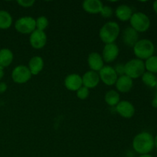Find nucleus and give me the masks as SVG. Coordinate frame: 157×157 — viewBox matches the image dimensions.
<instances>
[{
    "label": "nucleus",
    "instance_id": "30",
    "mask_svg": "<svg viewBox=\"0 0 157 157\" xmlns=\"http://www.w3.org/2000/svg\"><path fill=\"white\" fill-rule=\"evenodd\" d=\"M7 84L5 82H0V94H3L7 90Z\"/></svg>",
    "mask_w": 157,
    "mask_h": 157
},
{
    "label": "nucleus",
    "instance_id": "21",
    "mask_svg": "<svg viewBox=\"0 0 157 157\" xmlns=\"http://www.w3.org/2000/svg\"><path fill=\"white\" fill-rule=\"evenodd\" d=\"M104 101L110 107H116L121 101V96L116 90H110L106 92L104 95Z\"/></svg>",
    "mask_w": 157,
    "mask_h": 157
},
{
    "label": "nucleus",
    "instance_id": "9",
    "mask_svg": "<svg viewBox=\"0 0 157 157\" xmlns=\"http://www.w3.org/2000/svg\"><path fill=\"white\" fill-rule=\"evenodd\" d=\"M48 41L47 35L43 31L35 29L29 36V43L33 48L36 50L43 48L46 45Z\"/></svg>",
    "mask_w": 157,
    "mask_h": 157
},
{
    "label": "nucleus",
    "instance_id": "1",
    "mask_svg": "<svg viewBox=\"0 0 157 157\" xmlns=\"http://www.w3.org/2000/svg\"><path fill=\"white\" fill-rule=\"evenodd\" d=\"M132 146L138 154H150L154 149V137L148 132H141L134 136Z\"/></svg>",
    "mask_w": 157,
    "mask_h": 157
},
{
    "label": "nucleus",
    "instance_id": "36",
    "mask_svg": "<svg viewBox=\"0 0 157 157\" xmlns=\"http://www.w3.org/2000/svg\"><path fill=\"white\" fill-rule=\"evenodd\" d=\"M156 89H157V81H156Z\"/></svg>",
    "mask_w": 157,
    "mask_h": 157
},
{
    "label": "nucleus",
    "instance_id": "18",
    "mask_svg": "<svg viewBox=\"0 0 157 157\" xmlns=\"http://www.w3.org/2000/svg\"><path fill=\"white\" fill-rule=\"evenodd\" d=\"M133 14V12L131 8L126 4L120 5L115 10V15L121 21H130Z\"/></svg>",
    "mask_w": 157,
    "mask_h": 157
},
{
    "label": "nucleus",
    "instance_id": "26",
    "mask_svg": "<svg viewBox=\"0 0 157 157\" xmlns=\"http://www.w3.org/2000/svg\"><path fill=\"white\" fill-rule=\"evenodd\" d=\"M76 95L80 100H86L90 95V90L87 87L82 86L81 88L77 90Z\"/></svg>",
    "mask_w": 157,
    "mask_h": 157
},
{
    "label": "nucleus",
    "instance_id": "17",
    "mask_svg": "<svg viewBox=\"0 0 157 157\" xmlns=\"http://www.w3.org/2000/svg\"><path fill=\"white\" fill-rule=\"evenodd\" d=\"M104 4L100 0H84L82 2V9L91 15L101 13Z\"/></svg>",
    "mask_w": 157,
    "mask_h": 157
},
{
    "label": "nucleus",
    "instance_id": "12",
    "mask_svg": "<svg viewBox=\"0 0 157 157\" xmlns=\"http://www.w3.org/2000/svg\"><path fill=\"white\" fill-rule=\"evenodd\" d=\"M64 84L66 89L70 91L76 92L78 89L81 88L83 86L82 78L78 74H70L64 78Z\"/></svg>",
    "mask_w": 157,
    "mask_h": 157
},
{
    "label": "nucleus",
    "instance_id": "13",
    "mask_svg": "<svg viewBox=\"0 0 157 157\" xmlns=\"http://www.w3.org/2000/svg\"><path fill=\"white\" fill-rule=\"evenodd\" d=\"M81 78H82L83 86L88 88L89 90L98 87L101 81L98 72H95L90 70L86 71L83 75V76H81Z\"/></svg>",
    "mask_w": 157,
    "mask_h": 157
},
{
    "label": "nucleus",
    "instance_id": "16",
    "mask_svg": "<svg viewBox=\"0 0 157 157\" xmlns=\"http://www.w3.org/2000/svg\"><path fill=\"white\" fill-rule=\"evenodd\" d=\"M115 86H116V90L118 93H128L133 88V80L127 75H122V76L118 77L115 83Z\"/></svg>",
    "mask_w": 157,
    "mask_h": 157
},
{
    "label": "nucleus",
    "instance_id": "3",
    "mask_svg": "<svg viewBox=\"0 0 157 157\" xmlns=\"http://www.w3.org/2000/svg\"><path fill=\"white\" fill-rule=\"evenodd\" d=\"M133 53L136 58L140 60H147L153 56L155 52L154 44L149 39H140L133 47Z\"/></svg>",
    "mask_w": 157,
    "mask_h": 157
},
{
    "label": "nucleus",
    "instance_id": "33",
    "mask_svg": "<svg viewBox=\"0 0 157 157\" xmlns=\"http://www.w3.org/2000/svg\"><path fill=\"white\" fill-rule=\"evenodd\" d=\"M153 10H154V12L157 14V0H156V1H155L154 2H153Z\"/></svg>",
    "mask_w": 157,
    "mask_h": 157
},
{
    "label": "nucleus",
    "instance_id": "7",
    "mask_svg": "<svg viewBox=\"0 0 157 157\" xmlns=\"http://www.w3.org/2000/svg\"><path fill=\"white\" fill-rule=\"evenodd\" d=\"M32 77V75L31 74L28 66L20 64V65L16 66L12 70V79L16 84H25L30 81Z\"/></svg>",
    "mask_w": 157,
    "mask_h": 157
},
{
    "label": "nucleus",
    "instance_id": "28",
    "mask_svg": "<svg viewBox=\"0 0 157 157\" xmlns=\"http://www.w3.org/2000/svg\"><path fill=\"white\" fill-rule=\"evenodd\" d=\"M17 3L21 7L30 8L33 6V5L35 3V0H18L17 1Z\"/></svg>",
    "mask_w": 157,
    "mask_h": 157
},
{
    "label": "nucleus",
    "instance_id": "2",
    "mask_svg": "<svg viewBox=\"0 0 157 157\" xmlns=\"http://www.w3.org/2000/svg\"><path fill=\"white\" fill-rule=\"evenodd\" d=\"M121 34V28L117 22L110 21L103 25L99 31V38L105 44L115 43Z\"/></svg>",
    "mask_w": 157,
    "mask_h": 157
},
{
    "label": "nucleus",
    "instance_id": "35",
    "mask_svg": "<svg viewBox=\"0 0 157 157\" xmlns=\"http://www.w3.org/2000/svg\"><path fill=\"white\" fill-rule=\"evenodd\" d=\"M154 147H156V148L157 149V134L154 137Z\"/></svg>",
    "mask_w": 157,
    "mask_h": 157
},
{
    "label": "nucleus",
    "instance_id": "34",
    "mask_svg": "<svg viewBox=\"0 0 157 157\" xmlns=\"http://www.w3.org/2000/svg\"><path fill=\"white\" fill-rule=\"evenodd\" d=\"M138 157H153V156L150 154H144V155H140Z\"/></svg>",
    "mask_w": 157,
    "mask_h": 157
},
{
    "label": "nucleus",
    "instance_id": "4",
    "mask_svg": "<svg viewBox=\"0 0 157 157\" xmlns=\"http://www.w3.org/2000/svg\"><path fill=\"white\" fill-rule=\"evenodd\" d=\"M145 71L144 61L138 58H133L124 64V74L133 80L140 78Z\"/></svg>",
    "mask_w": 157,
    "mask_h": 157
},
{
    "label": "nucleus",
    "instance_id": "19",
    "mask_svg": "<svg viewBox=\"0 0 157 157\" xmlns=\"http://www.w3.org/2000/svg\"><path fill=\"white\" fill-rule=\"evenodd\" d=\"M44 66V59L40 56H34L29 60L28 67L32 75H38L43 70Z\"/></svg>",
    "mask_w": 157,
    "mask_h": 157
},
{
    "label": "nucleus",
    "instance_id": "22",
    "mask_svg": "<svg viewBox=\"0 0 157 157\" xmlns=\"http://www.w3.org/2000/svg\"><path fill=\"white\" fill-rule=\"evenodd\" d=\"M13 18L6 10H0V29H8L12 26Z\"/></svg>",
    "mask_w": 157,
    "mask_h": 157
},
{
    "label": "nucleus",
    "instance_id": "20",
    "mask_svg": "<svg viewBox=\"0 0 157 157\" xmlns=\"http://www.w3.org/2000/svg\"><path fill=\"white\" fill-rule=\"evenodd\" d=\"M14 59L13 52L9 48L0 49V67H7L12 63Z\"/></svg>",
    "mask_w": 157,
    "mask_h": 157
},
{
    "label": "nucleus",
    "instance_id": "32",
    "mask_svg": "<svg viewBox=\"0 0 157 157\" xmlns=\"http://www.w3.org/2000/svg\"><path fill=\"white\" fill-rule=\"evenodd\" d=\"M152 105H153V107H157V94L156 97L154 98V99L152 101Z\"/></svg>",
    "mask_w": 157,
    "mask_h": 157
},
{
    "label": "nucleus",
    "instance_id": "5",
    "mask_svg": "<svg viewBox=\"0 0 157 157\" xmlns=\"http://www.w3.org/2000/svg\"><path fill=\"white\" fill-rule=\"evenodd\" d=\"M130 27L138 33L145 32L150 29V19L148 15L141 12H134L130 19Z\"/></svg>",
    "mask_w": 157,
    "mask_h": 157
},
{
    "label": "nucleus",
    "instance_id": "15",
    "mask_svg": "<svg viewBox=\"0 0 157 157\" xmlns=\"http://www.w3.org/2000/svg\"><path fill=\"white\" fill-rule=\"evenodd\" d=\"M87 64L90 71L99 72L104 66L102 56L98 52H91L87 57Z\"/></svg>",
    "mask_w": 157,
    "mask_h": 157
},
{
    "label": "nucleus",
    "instance_id": "31",
    "mask_svg": "<svg viewBox=\"0 0 157 157\" xmlns=\"http://www.w3.org/2000/svg\"><path fill=\"white\" fill-rule=\"evenodd\" d=\"M5 75V71H4V68L2 67H0V81L3 78Z\"/></svg>",
    "mask_w": 157,
    "mask_h": 157
},
{
    "label": "nucleus",
    "instance_id": "25",
    "mask_svg": "<svg viewBox=\"0 0 157 157\" xmlns=\"http://www.w3.org/2000/svg\"><path fill=\"white\" fill-rule=\"evenodd\" d=\"M35 24H36V29L44 32V30L48 27L49 21L47 17L41 15L35 19Z\"/></svg>",
    "mask_w": 157,
    "mask_h": 157
},
{
    "label": "nucleus",
    "instance_id": "29",
    "mask_svg": "<svg viewBox=\"0 0 157 157\" xmlns=\"http://www.w3.org/2000/svg\"><path fill=\"white\" fill-rule=\"evenodd\" d=\"M113 68H114L115 71H116L118 77L125 75V74H124V64H121V63L117 64L116 65H115V67H113Z\"/></svg>",
    "mask_w": 157,
    "mask_h": 157
},
{
    "label": "nucleus",
    "instance_id": "23",
    "mask_svg": "<svg viewBox=\"0 0 157 157\" xmlns=\"http://www.w3.org/2000/svg\"><path fill=\"white\" fill-rule=\"evenodd\" d=\"M141 78H142L143 83L145 85L150 87H156L157 78L154 74L150 73V72L148 71H145L144 75L141 76Z\"/></svg>",
    "mask_w": 157,
    "mask_h": 157
},
{
    "label": "nucleus",
    "instance_id": "11",
    "mask_svg": "<svg viewBox=\"0 0 157 157\" xmlns=\"http://www.w3.org/2000/svg\"><path fill=\"white\" fill-rule=\"evenodd\" d=\"M115 108L117 113L125 119H130L135 114L134 106L128 101H121Z\"/></svg>",
    "mask_w": 157,
    "mask_h": 157
},
{
    "label": "nucleus",
    "instance_id": "8",
    "mask_svg": "<svg viewBox=\"0 0 157 157\" xmlns=\"http://www.w3.org/2000/svg\"><path fill=\"white\" fill-rule=\"evenodd\" d=\"M100 80L107 86L115 85L118 75H117L114 68L112 66L104 65V67L98 72Z\"/></svg>",
    "mask_w": 157,
    "mask_h": 157
},
{
    "label": "nucleus",
    "instance_id": "10",
    "mask_svg": "<svg viewBox=\"0 0 157 157\" xmlns=\"http://www.w3.org/2000/svg\"><path fill=\"white\" fill-rule=\"evenodd\" d=\"M119 54L120 49L118 45L115 43H112V44H104L101 56L104 62L112 63L118 58Z\"/></svg>",
    "mask_w": 157,
    "mask_h": 157
},
{
    "label": "nucleus",
    "instance_id": "6",
    "mask_svg": "<svg viewBox=\"0 0 157 157\" xmlns=\"http://www.w3.org/2000/svg\"><path fill=\"white\" fill-rule=\"evenodd\" d=\"M14 25L15 30L23 35H30L36 29L35 18L32 16L20 17L16 20Z\"/></svg>",
    "mask_w": 157,
    "mask_h": 157
},
{
    "label": "nucleus",
    "instance_id": "14",
    "mask_svg": "<svg viewBox=\"0 0 157 157\" xmlns=\"http://www.w3.org/2000/svg\"><path fill=\"white\" fill-rule=\"evenodd\" d=\"M121 37H122L123 42L128 47L133 48L139 41V33L130 26L123 30Z\"/></svg>",
    "mask_w": 157,
    "mask_h": 157
},
{
    "label": "nucleus",
    "instance_id": "27",
    "mask_svg": "<svg viewBox=\"0 0 157 157\" xmlns=\"http://www.w3.org/2000/svg\"><path fill=\"white\" fill-rule=\"evenodd\" d=\"M113 10L110 6H104L102 10H101L100 15L104 18H109L113 15Z\"/></svg>",
    "mask_w": 157,
    "mask_h": 157
},
{
    "label": "nucleus",
    "instance_id": "24",
    "mask_svg": "<svg viewBox=\"0 0 157 157\" xmlns=\"http://www.w3.org/2000/svg\"><path fill=\"white\" fill-rule=\"evenodd\" d=\"M146 70L153 74L157 73V56L153 55L144 61Z\"/></svg>",
    "mask_w": 157,
    "mask_h": 157
}]
</instances>
